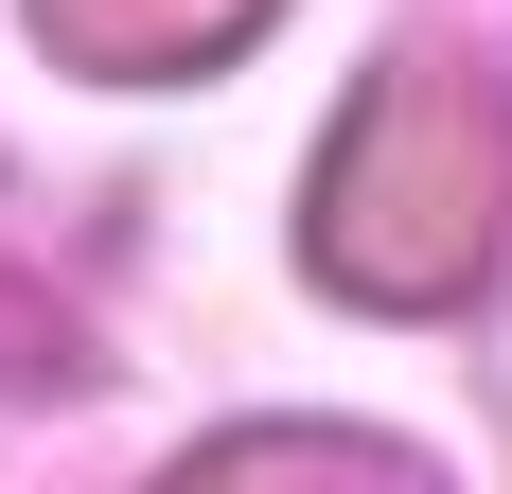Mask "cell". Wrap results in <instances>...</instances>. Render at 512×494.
<instances>
[{
    "label": "cell",
    "instance_id": "cell-1",
    "mask_svg": "<svg viewBox=\"0 0 512 494\" xmlns=\"http://www.w3.org/2000/svg\"><path fill=\"white\" fill-rule=\"evenodd\" d=\"M318 265L354 300H460L495 265V124L460 71H389L318 159Z\"/></svg>",
    "mask_w": 512,
    "mask_h": 494
},
{
    "label": "cell",
    "instance_id": "cell-2",
    "mask_svg": "<svg viewBox=\"0 0 512 494\" xmlns=\"http://www.w3.org/2000/svg\"><path fill=\"white\" fill-rule=\"evenodd\" d=\"M265 0H36L53 53H89V71H195V53H230Z\"/></svg>",
    "mask_w": 512,
    "mask_h": 494
}]
</instances>
